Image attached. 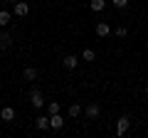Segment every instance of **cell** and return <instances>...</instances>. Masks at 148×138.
<instances>
[{
	"label": "cell",
	"mask_w": 148,
	"mask_h": 138,
	"mask_svg": "<svg viewBox=\"0 0 148 138\" xmlns=\"http://www.w3.org/2000/svg\"><path fill=\"white\" fill-rule=\"evenodd\" d=\"M30 104L35 109H45V96H42V91H40V89H32L30 91Z\"/></svg>",
	"instance_id": "1"
},
{
	"label": "cell",
	"mask_w": 148,
	"mask_h": 138,
	"mask_svg": "<svg viewBox=\"0 0 148 138\" xmlns=\"http://www.w3.org/2000/svg\"><path fill=\"white\" fill-rule=\"evenodd\" d=\"M128 126H131V118H128V116H121V118L116 121V136H123V133L128 131Z\"/></svg>",
	"instance_id": "2"
},
{
	"label": "cell",
	"mask_w": 148,
	"mask_h": 138,
	"mask_svg": "<svg viewBox=\"0 0 148 138\" xmlns=\"http://www.w3.org/2000/svg\"><path fill=\"white\" fill-rule=\"evenodd\" d=\"M99 113H101L99 104H89V106H86V118H91V121H96V118H99Z\"/></svg>",
	"instance_id": "3"
},
{
	"label": "cell",
	"mask_w": 148,
	"mask_h": 138,
	"mask_svg": "<svg viewBox=\"0 0 148 138\" xmlns=\"http://www.w3.org/2000/svg\"><path fill=\"white\" fill-rule=\"evenodd\" d=\"M0 118H3L5 123H10L12 118H15V109H12V106H5L3 111H0Z\"/></svg>",
	"instance_id": "4"
},
{
	"label": "cell",
	"mask_w": 148,
	"mask_h": 138,
	"mask_svg": "<svg viewBox=\"0 0 148 138\" xmlns=\"http://www.w3.org/2000/svg\"><path fill=\"white\" fill-rule=\"evenodd\" d=\"M27 12H30V5H27V3H20V0H17V3H15V15L25 17Z\"/></svg>",
	"instance_id": "5"
},
{
	"label": "cell",
	"mask_w": 148,
	"mask_h": 138,
	"mask_svg": "<svg viewBox=\"0 0 148 138\" xmlns=\"http://www.w3.org/2000/svg\"><path fill=\"white\" fill-rule=\"evenodd\" d=\"M49 126H52V128H57V131H59V128L64 126V118L59 116V113H52V116H49Z\"/></svg>",
	"instance_id": "6"
},
{
	"label": "cell",
	"mask_w": 148,
	"mask_h": 138,
	"mask_svg": "<svg viewBox=\"0 0 148 138\" xmlns=\"http://www.w3.org/2000/svg\"><path fill=\"white\" fill-rule=\"evenodd\" d=\"M35 128H40V131L49 128V116H37L35 118Z\"/></svg>",
	"instance_id": "7"
},
{
	"label": "cell",
	"mask_w": 148,
	"mask_h": 138,
	"mask_svg": "<svg viewBox=\"0 0 148 138\" xmlns=\"http://www.w3.org/2000/svg\"><path fill=\"white\" fill-rule=\"evenodd\" d=\"M96 35H99V37H109V35H111V27L106 25V22H99V25H96Z\"/></svg>",
	"instance_id": "8"
},
{
	"label": "cell",
	"mask_w": 148,
	"mask_h": 138,
	"mask_svg": "<svg viewBox=\"0 0 148 138\" xmlns=\"http://www.w3.org/2000/svg\"><path fill=\"white\" fill-rule=\"evenodd\" d=\"M77 64H79V57H74V54H67L64 57V67L67 69H77Z\"/></svg>",
	"instance_id": "9"
},
{
	"label": "cell",
	"mask_w": 148,
	"mask_h": 138,
	"mask_svg": "<svg viewBox=\"0 0 148 138\" xmlns=\"http://www.w3.org/2000/svg\"><path fill=\"white\" fill-rule=\"evenodd\" d=\"M22 77H25L27 81H35V79H37V69H35V67H25V72H22Z\"/></svg>",
	"instance_id": "10"
},
{
	"label": "cell",
	"mask_w": 148,
	"mask_h": 138,
	"mask_svg": "<svg viewBox=\"0 0 148 138\" xmlns=\"http://www.w3.org/2000/svg\"><path fill=\"white\" fill-rule=\"evenodd\" d=\"M104 5H106V0H89V8L94 12H101V10H104Z\"/></svg>",
	"instance_id": "11"
},
{
	"label": "cell",
	"mask_w": 148,
	"mask_h": 138,
	"mask_svg": "<svg viewBox=\"0 0 148 138\" xmlns=\"http://www.w3.org/2000/svg\"><path fill=\"white\" fill-rule=\"evenodd\" d=\"M10 44H12V37H10V35H8V32H3V35H0V49L10 47Z\"/></svg>",
	"instance_id": "12"
},
{
	"label": "cell",
	"mask_w": 148,
	"mask_h": 138,
	"mask_svg": "<svg viewBox=\"0 0 148 138\" xmlns=\"http://www.w3.org/2000/svg\"><path fill=\"white\" fill-rule=\"evenodd\" d=\"M82 59H84V62H94L96 52H94V49H84V52H82Z\"/></svg>",
	"instance_id": "13"
},
{
	"label": "cell",
	"mask_w": 148,
	"mask_h": 138,
	"mask_svg": "<svg viewBox=\"0 0 148 138\" xmlns=\"http://www.w3.org/2000/svg\"><path fill=\"white\" fill-rule=\"evenodd\" d=\"M79 113H82V106H79V104H72V106H69V116H72V118H77Z\"/></svg>",
	"instance_id": "14"
},
{
	"label": "cell",
	"mask_w": 148,
	"mask_h": 138,
	"mask_svg": "<svg viewBox=\"0 0 148 138\" xmlns=\"http://www.w3.org/2000/svg\"><path fill=\"white\" fill-rule=\"evenodd\" d=\"M8 22H10V12H8V10H0V25L5 27Z\"/></svg>",
	"instance_id": "15"
},
{
	"label": "cell",
	"mask_w": 148,
	"mask_h": 138,
	"mask_svg": "<svg viewBox=\"0 0 148 138\" xmlns=\"http://www.w3.org/2000/svg\"><path fill=\"white\" fill-rule=\"evenodd\" d=\"M47 111H49V116H52V113H59V104H57V101H49V104H47Z\"/></svg>",
	"instance_id": "16"
},
{
	"label": "cell",
	"mask_w": 148,
	"mask_h": 138,
	"mask_svg": "<svg viewBox=\"0 0 148 138\" xmlns=\"http://www.w3.org/2000/svg\"><path fill=\"white\" fill-rule=\"evenodd\" d=\"M114 35H116V37H126V35H128V30H126V27H116V30H114Z\"/></svg>",
	"instance_id": "17"
},
{
	"label": "cell",
	"mask_w": 148,
	"mask_h": 138,
	"mask_svg": "<svg viewBox=\"0 0 148 138\" xmlns=\"http://www.w3.org/2000/svg\"><path fill=\"white\" fill-rule=\"evenodd\" d=\"M114 5H116L119 10H123V8H128V0H114Z\"/></svg>",
	"instance_id": "18"
},
{
	"label": "cell",
	"mask_w": 148,
	"mask_h": 138,
	"mask_svg": "<svg viewBox=\"0 0 148 138\" xmlns=\"http://www.w3.org/2000/svg\"><path fill=\"white\" fill-rule=\"evenodd\" d=\"M5 3H17V0H5Z\"/></svg>",
	"instance_id": "19"
},
{
	"label": "cell",
	"mask_w": 148,
	"mask_h": 138,
	"mask_svg": "<svg viewBox=\"0 0 148 138\" xmlns=\"http://www.w3.org/2000/svg\"><path fill=\"white\" fill-rule=\"evenodd\" d=\"M146 94H148V86H146Z\"/></svg>",
	"instance_id": "20"
}]
</instances>
